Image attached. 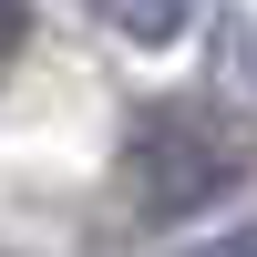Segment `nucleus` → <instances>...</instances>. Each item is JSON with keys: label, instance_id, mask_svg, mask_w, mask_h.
<instances>
[{"label": "nucleus", "instance_id": "4", "mask_svg": "<svg viewBox=\"0 0 257 257\" xmlns=\"http://www.w3.org/2000/svg\"><path fill=\"white\" fill-rule=\"evenodd\" d=\"M196 257H257V237H216V247H196Z\"/></svg>", "mask_w": 257, "mask_h": 257}, {"label": "nucleus", "instance_id": "1", "mask_svg": "<svg viewBox=\"0 0 257 257\" xmlns=\"http://www.w3.org/2000/svg\"><path fill=\"white\" fill-rule=\"evenodd\" d=\"M257 165V134L237 113H216V103H155V113L123 134V206H134L144 226H175L196 216V206L237 196Z\"/></svg>", "mask_w": 257, "mask_h": 257}, {"label": "nucleus", "instance_id": "3", "mask_svg": "<svg viewBox=\"0 0 257 257\" xmlns=\"http://www.w3.org/2000/svg\"><path fill=\"white\" fill-rule=\"evenodd\" d=\"M21 41H31V0H0V72L21 62Z\"/></svg>", "mask_w": 257, "mask_h": 257}, {"label": "nucleus", "instance_id": "2", "mask_svg": "<svg viewBox=\"0 0 257 257\" xmlns=\"http://www.w3.org/2000/svg\"><path fill=\"white\" fill-rule=\"evenodd\" d=\"M103 21H113L123 41H175L185 21H196V0H93Z\"/></svg>", "mask_w": 257, "mask_h": 257}]
</instances>
